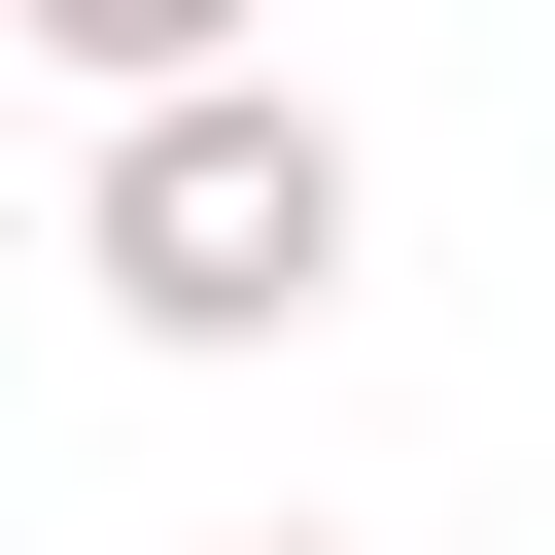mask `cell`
<instances>
[{
	"instance_id": "cell-1",
	"label": "cell",
	"mask_w": 555,
	"mask_h": 555,
	"mask_svg": "<svg viewBox=\"0 0 555 555\" xmlns=\"http://www.w3.org/2000/svg\"><path fill=\"white\" fill-rule=\"evenodd\" d=\"M69 278H104L139 347H312V312H347V139H312L278 69H208V104H104V208H69Z\"/></svg>"
},
{
	"instance_id": "cell-3",
	"label": "cell",
	"mask_w": 555,
	"mask_h": 555,
	"mask_svg": "<svg viewBox=\"0 0 555 555\" xmlns=\"http://www.w3.org/2000/svg\"><path fill=\"white\" fill-rule=\"evenodd\" d=\"M243 555H312V520H243Z\"/></svg>"
},
{
	"instance_id": "cell-2",
	"label": "cell",
	"mask_w": 555,
	"mask_h": 555,
	"mask_svg": "<svg viewBox=\"0 0 555 555\" xmlns=\"http://www.w3.org/2000/svg\"><path fill=\"white\" fill-rule=\"evenodd\" d=\"M0 35H35V69H104V104H208V69H243V0H0Z\"/></svg>"
}]
</instances>
